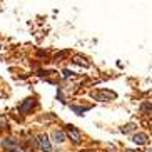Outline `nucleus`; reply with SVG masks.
Listing matches in <instances>:
<instances>
[{"label":"nucleus","mask_w":152,"mask_h":152,"mask_svg":"<svg viewBox=\"0 0 152 152\" xmlns=\"http://www.w3.org/2000/svg\"><path fill=\"white\" fill-rule=\"evenodd\" d=\"M37 144H39V147H40L42 151H45V152L52 151V145H50L47 135H39V137H37Z\"/></svg>","instance_id":"obj_4"},{"label":"nucleus","mask_w":152,"mask_h":152,"mask_svg":"<svg viewBox=\"0 0 152 152\" xmlns=\"http://www.w3.org/2000/svg\"><path fill=\"white\" fill-rule=\"evenodd\" d=\"M132 130H135V124H132V122L122 127V132H124V134H129V132H132Z\"/></svg>","instance_id":"obj_9"},{"label":"nucleus","mask_w":152,"mask_h":152,"mask_svg":"<svg viewBox=\"0 0 152 152\" xmlns=\"http://www.w3.org/2000/svg\"><path fill=\"white\" fill-rule=\"evenodd\" d=\"M67 135L70 137V140H72L74 144H79V142H80V139H82V137H80V132H79V130H77L72 124L67 125Z\"/></svg>","instance_id":"obj_2"},{"label":"nucleus","mask_w":152,"mask_h":152,"mask_svg":"<svg viewBox=\"0 0 152 152\" xmlns=\"http://www.w3.org/2000/svg\"><path fill=\"white\" fill-rule=\"evenodd\" d=\"M125 152H134V151H130V149H129V151H125Z\"/></svg>","instance_id":"obj_16"},{"label":"nucleus","mask_w":152,"mask_h":152,"mask_svg":"<svg viewBox=\"0 0 152 152\" xmlns=\"http://www.w3.org/2000/svg\"><path fill=\"white\" fill-rule=\"evenodd\" d=\"M52 137H54V140L58 144H62L64 140H65V134H64L62 130H54V132H52Z\"/></svg>","instance_id":"obj_7"},{"label":"nucleus","mask_w":152,"mask_h":152,"mask_svg":"<svg viewBox=\"0 0 152 152\" xmlns=\"http://www.w3.org/2000/svg\"><path fill=\"white\" fill-rule=\"evenodd\" d=\"M70 54V52H69V50H62V52H58V54H55V60H62L64 57H67V55Z\"/></svg>","instance_id":"obj_10"},{"label":"nucleus","mask_w":152,"mask_h":152,"mask_svg":"<svg viewBox=\"0 0 152 152\" xmlns=\"http://www.w3.org/2000/svg\"><path fill=\"white\" fill-rule=\"evenodd\" d=\"M82 152H94V151H82Z\"/></svg>","instance_id":"obj_15"},{"label":"nucleus","mask_w":152,"mask_h":152,"mask_svg":"<svg viewBox=\"0 0 152 152\" xmlns=\"http://www.w3.org/2000/svg\"><path fill=\"white\" fill-rule=\"evenodd\" d=\"M64 77H65V79H67V77H74V72H70L69 69H65V70H64Z\"/></svg>","instance_id":"obj_12"},{"label":"nucleus","mask_w":152,"mask_h":152,"mask_svg":"<svg viewBox=\"0 0 152 152\" xmlns=\"http://www.w3.org/2000/svg\"><path fill=\"white\" fill-rule=\"evenodd\" d=\"M151 109H152V107H151V104H147V102L142 104V110H144V112H149Z\"/></svg>","instance_id":"obj_13"},{"label":"nucleus","mask_w":152,"mask_h":152,"mask_svg":"<svg viewBox=\"0 0 152 152\" xmlns=\"http://www.w3.org/2000/svg\"><path fill=\"white\" fill-rule=\"evenodd\" d=\"M145 152H152V149H147V151H145Z\"/></svg>","instance_id":"obj_14"},{"label":"nucleus","mask_w":152,"mask_h":152,"mask_svg":"<svg viewBox=\"0 0 152 152\" xmlns=\"http://www.w3.org/2000/svg\"><path fill=\"white\" fill-rule=\"evenodd\" d=\"M74 62L79 64V65H84V67H89V65H90V64L87 62V58L82 57V55H75V57H74Z\"/></svg>","instance_id":"obj_8"},{"label":"nucleus","mask_w":152,"mask_h":152,"mask_svg":"<svg viewBox=\"0 0 152 152\" xmlns=\"http://www.w3.org/2000/svg\"><path fill=\"white\" fill-rule=\"evenodd\" d=\"M147 140H149V137H147V134H135L134 137H132V142L135 144V145H145L147 144Z\"/></svg>","instance_id":"obj_5"},{"label":"nucleus","mask_w":152,"mask_h":152,"mask_svg":"<svg viewBox=\"0 0 152 152\" xmlns=\"http://www.w3.org/2000/svg\"><path fill=\"white\" fill-rule=\"evenodd\" d=\"M37 105V102H35V99H27L25 102L22 104V107H20V110L23 112V114H27L28 110H32V109Z\"/></svg>","instance_id":"obj_6"},{"label":"nucleus","mask_w":152,"mask_h":152,"mask_svg":"<svg viewBox=\"0 0 152 152\" xmlns=\"http://www.w3.org/2000/svg\"><path fill=\"white\" fill-rule=\"evenodd\" d=\"M92 97L97 99V100H100V102H109L110 99H115L117 95L114 94V92H110V90H97V92H92Z\"/></svg>","instance_id":"obj_1"},{"label":"nucleus","mask_w":152,"mask_h":152,"mask_svg":"<svg viewBox=\"0 0 152 152\" xmlns=\"http://www.w3.org/2000/svg\"><path fill=\"white\" fill-rule=\"evenodd\" d=\"M72 110L75 112V114H79V115H82V112L87 110V107H75V105H72Z\"/></svg>","instance_id":"obj_11"},{"label":"nucleus","mask_w":152,"mask_h":152,"mask_svg":"<svg viewBox=\"0 0 152 152\" xmlns=\"http://www.w3.org/2000/svg\"><path fill=\"white\" fill-rule=\"evenodd\" d=\"M2 147H4L5 151H17L18 142L15 140V139H12V137H5L4 140H2Z\"/></svg>","instance_id":"obj_3"}]
</instances>
